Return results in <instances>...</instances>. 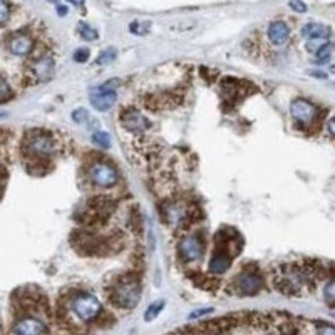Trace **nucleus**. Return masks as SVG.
Masks as SVG:
<instances>
[{
  "label": "nucleus",
  "instance_id": "f257e3e1",
  "mask_svg": "<svg viewBox=\"0 0 335 335\" xmlns=\"http://www.w3.org/2000/svg\"><path fill=\"white\" fill-rule=\"evenodd\" d=\"M320 266H315L314 262H297L288 263L275 270L273 283L278 292L288 297H303L312 292L320 278Z\"/></svg>",
  "mask_w": 335,
  "mask_h": 335
},
{
  "label": "nucleus",
  "instance_id": "f03ea898",
  "mask_svg": "<svg viewBox=\"0 0 335 335\" xmlns=\"http://www.w3.org/2000/svg\"><path fill=\"white\" fill-rule=\"evenodd\" d=\"M238 242V240H236ZM235 242L228 238V231H220L216 235V242H214V251L213 257L210 260V272L214 275H221L227 272L228 266L231 265L233 257H236L238 250H231V245Z\"/></svg>",
  "mask_w": 335,
  "mask_h": 335
},
{
  "label": "nucleus",
  "instance_id": "7ed1b4c3",
  "mask_svg": "<svg viewBox=\"0 0 335 335\" xmlns=\"http://www.w3.org/2000/svg\"><path fill=\"white\" fill-rule=\"evenodd\" d=\"M111 299L121 308H134L141 300V285L134 277H123L112 288Z\"/></svg>",
  "mask_w": 335,
  "mask_h": 335
},
{
  "label": "nucleus",
  "instance_id": "20e7f679",
  "mask_svg": "<svg viewBox=\"0 0 335 335\" xmlns=\"http://www.w3.org/2000/svg\"><path fill=\"white\" fill-rule=\"evenodd\" d=\"M290 116L293 123L303 131H314L320 124V109L315 104L308 103L307 99H295L290 104Z\"/></svg>",
  "mask_w": 335,
  "mask_h": 335
},
{
  "label": "nucleus",
  "instance_id": "39448f33",
  "mask_svg": "<svg viewBox=\"0 0 335 335\" xmlns=\"http://www.w3.org/2000/svg\"><path fill=\"white\" fill-rule=\"evenodd\" d=\"M69 312L81 323L92 322L101 314V303L94 295L89 293H77L69 300Z\"/></svg>",
  "mask_w": 335,
  "mask_h": 335
},
{
  "label": "nucleus",
  "instance_id": "423d86ee",
  "mask_svg": "<svg viewBox=\"0 0 335 335\" xmlns=\"http://www.w3.org/2000/svg\"><path fill=\"white\" fill-rule=\"evenodd\" d=\"M24 148L27 149L29 156H34L37 159H47L57 153V142L51 134L46 133H32L25 138Z\"/></svg>",
  "mask_w": 335,
  "mask_h": 335
},
{
  "label": "nucleus",
  "instance_id": "0eeeda50",
  "mask_svg": "<svg viewBox=\"0 0 335 335\" xmlns=\"http://www.w3.org/2000/svg\"><path fill=\"white\" fill-rule=\"evenodd\" d=\"M263 278L253 268H247L238 273L231 282V292L238 297H253L262 290Z\"/></svg>",
  "mask_w": 335,
  "mask_h": 335
},
{
  "label": "nucleus",
  "instance_id": "6e6552de",
  "mask_svg": "<svg viewBox=\"0 0 335 335\" xmlns=\"http://www.w3.org/2000/svg\"><path fill=\"white\" fill-rule=\"evenodd\" d=\"M88 178L92 186L97 188H111L119 181V175L114 166L104 161H96L88 169Z\"/></svg>",
  "mask_w": 335,
  "mask_h": 335
},
{
  "label": "nucleus",
  "instance_id": "1a4fd4ad",
  "mask_svg": "<svg viewBox=\"0 0 335 335\" xmlns=\"http://www.w3.org/2000/svg\"><path fill=\"white\" fill-rule=\"evenodd\" d=\"M178 255L186 265L198 263L203 258V240L198 235H188L178 243Z\"/></svg>",
  "mask_w": 335,
  "mask_h": 335
},
{
  "label": "nucleus",
  "instance_id": "9d476101",
  "mask_svg": "<svg viewBox=\"0 0 335 335\" xmlns=\"http://www.w3.org/2000/svg\"><path fill=\"white\" fill-rule=\"evenodd\" d=\"M119 123L126 131L133 134H142L149 127V123L144 116L136 109H124L123 114L119 116Z\"/></svg>",
  "mask_w": 335,
  "mask_h": 335
},
{
  "label": "nucleus",
  "instance_id": "9b49d317",
  "mask_svg": "<svg viewBox=\"0 0 335 335\" xmlns=\"http://www.w3.org/2000/svg\"><path fill=\"white\" fill-rule=\"evenodd\" d=\"M116 99H118V94H116V91L111 86H99V88L94 89L91 92V96H89V101H91L92 107L101 112L107 111V109H111L114 106Z\"/></svg>",
  "mask_w": 335,
  "mask_h": 335
},
{
  "label": "nucleus",
  "instance_id": "f8f14e48",
  "mask_svg": "<svg viewBox=\"0 0 335 335\" xmlns=\"http://www.w3.org/2000/svg\"><path fill=\"white\" fill-rule=\"evenodd\" d=\"M14 334H22V335H31V334H47L49 327L46 325V322L32 315L27 317H22L16 325L12 327Z\"/></svg>",
  "mask_w": 335,
  "mask_h": 335
},
{
  "label": "nucleus",
  "instance_id": "ddd939ff",
  "mask_svg": "<svg viewBox=\"0 0 335 335\" xmlns=\"http://www.w3.org/2000/svg\"><path fill=\"white\" fill-rule=\"evenodd\" d=\"M7 47H9V51L12 52L14 55H27V54H31L34 49V40L31 35H27V34L17 32L9 37Z\"/></svg>",
  "mask_w": 335,
  "mask_h": 335
},
{
  "label": "nucleus",
  "instance_id": "4468645a",
  "mask_svg": "<svg viewBox=\"0 0 335 335\" xmlns=\"http://www.w3.org/2000/svg\"><path fill=\"white\" fill-rule=\"evenodd\" d=\"M266 37H268V42L272 44V46L282 47V46H285L290 39V27L285 24V22L275 20L268 25Z\"/></svg>",
  "mask_w": 335,
  "mask_h": 335
},
{
  "label": "nucleus",
  "instance_id": "2eb2a0df",
  "mask_svg": "<svg viewBox=\"0 0 335 335\" xmlns=\"http://www.w3.org/2000/svg\"><path fill=\"white\" fill-rule=\"evenodd\" d=\"M29 72H31L32 79L35 82L39 81H47L51 79L52 72H54V61L51 57H40L29 67Z\"/></svg>",
  "mask_w": 335,
  "mask_h": 335
},
{
  "label": "nucleus",
  "instance_id": "dca6fc26",
  "mask_svg": "<svg viewBox=\"0 0 335 335\" xmlns=\"http://www.w3.org/2000/svg\"><path fill=\"white\" fill-rule=\"evenodd\" d=\"M302 34L310 40H327L330 37V27L322 24H307L302 29Z\"/></svg>",
  "mask_w": 335,
  "mask_h": 335
},
{
  "label": "nucleus",
  "instance_id": "f3484780",
  "mask_svg": "<svg viewBox=\"0 0 335 335\" xmlns=\"http://www.w3.org/2000/svg\"><path fill=\"white\" fill-rule=\"evenodd\" d=\"M77 32H79V35H81L82 39L89 40V42L97 40V37H99V34H97L96 29L91 27V25H88V24H84V22H79V24H77Z\"/></svg>",
  "mask_w": 335,
  "mask_h": 335
},
{
  "label": "nucleus",
  "instance_id": "a211bd4d",
  "mask_svg": "<svg viewBox=\"0 0 335 335\" xmlns=\"http://www.w3.org/2000/svg\"><path fill=\"white\" fill-rule=\"evenodd\" d=\"M332 52H334L332 42L323 44V46L317 51V55H315V62H317V64H325V62H329L330 57H332Z\"/></svg>",
  "mask_w": 335,
  "mask_h": 335
},
{
  "label": "nucleus",
  "instance_id": "6ab92c4d",
  "mask_svg": "<svg viewBox=\"0 0 335 335\" xmlns=\"http://www.w3.org/2000/svg\"><path fill=\"white\" fill-rule=\"evenodd\" d=\"M163 307H164L163 300H158V302H153L151 305H149L148 310L144 312V320H146V322H153V320L161 314Z\"/></svg>",
  "mask_w": 335,
  "mask_h": 335
},
{
  "label": "nucleus",
  "instance_id": "aec40b11",
  "mask_svg": "<svg viewBox=\"0 0 335 335\" xmlns=\"http://www.w3.org/2000/svg\"><path fill=\"white\" fill-rule=\"evenodd\" d=\"M323 299H325V303L329 305V307H334V303H335V287H334L332 278L327 282L325 288H323Z\"/></svg>",
  "mask_w": 335,
  "mask_h": 335
},
{
  "label": "nucleus",
  "instance_id": "412c9836",
  "mask_svg": "<svg viewBox=\"0 0 335 335\" xmlns=\"http://www.w3.org/2000/svg\"><path fill=\"white\" fill-rule=\"evenodd\" d=\"M92 142L99 146V148H109L111 138H109V134L104 133V131H97V133L92 134Z\"/></svg>",
  "mask_w": 335,
  "mask_h": 335
},
{
  "label": "nucleus",
  "instance_id": "4be33fe9",
  "mask_svg": "<svg viewBox=\"0 0 335 335\" xmlns=\"http://www.w3.org/2000/svg\"><path fill=\"white\" fill-rule=\"evenodd\" d=\"M10 18V5L7 0H0V25L7 24Z\"/></svg>",
  "mask_w": 335,
  "mask_h": 335
},
{
  "label": "nucleus",
  "instance_id": "5701e85b",
  "mask_svg": "<svg viewBox=\"0 0 335 335\" xmlns=\"http://www.w3.org/2000/svg\"><path fill=\"white\" fill-rule=\"evenodd\" d=\"M12 97V91H10L9 84L3 79H0V103H5Z\"/></svg>",
  "mask_w": 335,
  "mask_h": 335
},
{
  "label": "nucleus",
  "instance_id": "b1692460",
  "mask_svg": "<svg viewBox=\"0 0 335 335\" xmlns=\"http://www.w3.org/2000/svg\"><path fill=\"white\" fill-rule=\"evenodd\" d=\"M116 59V51L114 49H109V51H104L103 54L99 55V59H97V64H106V62H111Z\"/></svg>",
  "mask_w": 335,
  "mask_h": 335
},
{
  "label": "nucleus",
  "instance_id": "393cba45",
  "mask_svg": "<svg viewBox=\"0 0 335 335\" xmlns=\"http://www.w3.org/2000/svg\"><path fill=\"white\" fill-rule=\"evenodd\" d=\"M72 119L76 123H86L89 119V112L86 109H77V111L72 112Z\"/></svg>",
  "mask_w": 335,
  "mask_h": 335
},
{
  "label": "nucleus",
  "instance_id": "a878e982",
  "mask_svg": "<svg viewBox=\"0 0 335 335\" xmlns=\"http://www.w3.org/2000/svg\"><path fill=\"white\" fill-rule=\"evenodd\" d=\"M288 5H290V9L295 10V12H299V14L307 12V5H305L302 0H290Z\"/></svg>",
  "mask_w": 335,
  "mask_h": 335
},
{
  "label": "nucleus",
  "instance_id": "bb28decb",
  "mask_svg": "<svg viewBox=\"0 0 335 335\" xmlns=\"http://www.w3.org/2000/svg\"><path fill=\"white\" fill-rule=\"evenodd\" d=\"M89 59V51L88 49H77L74 54V61L76 62H86Z\"/></svg>",
  "mask_w": 335,
  "mask_h": 335
},
{
  "label": "nucleus",
  "instance_id": "cd10ccee",
  "mask_svg": "<svg viewBox=\"0 0 335 335\" xmlns=\"http://www.w3.org/2000/svg\"><path fill=\"white\" fill-rule=\"evenodd\" d=\"M213 308H205V310H198V312H193V314L190 315V318H194V317H201V315H206V314H212Z\"/></svg>",
  "mask_w": 335,
  "mask_h": 335
},
{
  "label": "nucleus",
  "instance_id": "c85d7f7f",
  "mask_svg": "<svg viewBox=\"0 0 335 335\" xmlns=\"http://www.w3.org/2000/svg\"><path fill=\"white\" fill-rule=\"evenodd\" d=\"M334 121H335L334 118L329 119V136L330 138H334Z\"/></svg>",
  "mask_w": 335,
  "mask_h": 335
},
{
  "label": "nucleus",
  "instance_id": "c756f323",
  "mask_svg": "<svg viewBox=\"0 0 335 335\" xmlns=\"http://www.w3.org/2000/svg\"><path fill=\"white\" fill-rule=\"evenodd\" d=\"M69 3H72V5H84V0H67Z\"/></svg>",
  "mask_w": 335,
  "mask_h": 335
},
{
  "label": "nucleus",
  "instance_id": "7c9ffc66",
  "mask_svg": "<svg viewBox=\"0 0 335 335\" xmlns=\"http://www.w3.org/2000/svg\"><path fill=\"white\" fill-rule=\"evenodd\" d=\"M57 12H59V16H66L67 9H66V7H57Z\"/></svg>",
  "mask_w": 335,
  "mask_h": 335
},
{
  "label": "nucleus",
  "instance_id": "2f4dec72",
  "mask_svg": "<svg viewBox=\"0 0 335 335\" xmlns=\"http://www.w3.org/2000/svg\"><path fill=\"white\" fill-rule=\"evenodd\" d=\"M49 2H55V0H49Z\"/></svg>",
  "mask_w": 335,
  "mask_h": 335
}]
</instances>
